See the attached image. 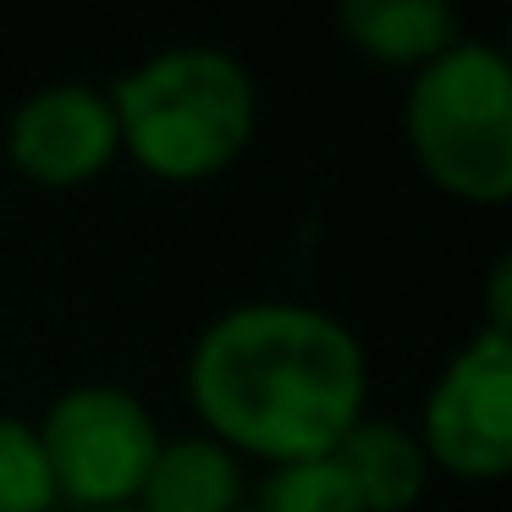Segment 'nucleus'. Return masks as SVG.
<instances>
[{
    "label": "nucleus",
    "mask_w": 512,
    "mask_h": 512,
    "mask_svg": "<svg viewBox=\"0 0 512 512\" xmlns=\"http://www.w3.org/2000/svg\"><path fill=\"white\" fill-rule=\"evenodd\" d=\"M402 133L419 171L457 204H512V67L485 39H457L408 78Z\"/></svg>",
    "instance_id": "nucleus-3"
},
{
    "label": "nucleus",
    "mask_w": 512,
    "mask_h": 512,
    "mask_svg": "<svg viewBox=\"0 0 512 512\" xmlns=\"http://www.w3.org/2000/svg\"><path fill=\"white\" fill-rule=\"evenodd\" d=\"M56 479H50L45 446L28 419L0 413V512H56Z\"/></svg>",
    "instance_id": "nucleus-10"
},
{
    "label": "nucleus",
    "mask_w": 512,
    "mask_h": 512,
    "mask_svg": "<svg viewBox=\"0 0 512 512\" xmlns=\"http://www.w3.org/2000/svg\"><path fill=\"white\" fill-rule=\"evenodd\" d=\"M331 463L358 490L364 512H413L430 485V457H424L419 435L397 419H375V413H364L336 441Z\"/></svg>",
    "instance_id": "nucleus-8"
},
{
    "label": "nucleus",
    "mask_w": 512,
    "mask_h": 512,
    "mask_svg": "<svg viewBox=\"0 0 512 512\" xmlns=\"http://www.w3.org/2000/svg\"><path fill=\"white\" fill-rule=\"evenodd\" d=\"M336 28L364 61L408 78L463 39L452 0H336Z\"/></svg>",
    "instance_id": "nucleus-7"
},
{
    "label": "nucleus",
    "mask_w": 512,
    "mask_h": 512,
    "mask_svg": "<svg viewBox=\"0 0 512 512\" xmlns=\"http://www.w3.org/2000/svg\"><path fill=\"white\" fill-rule=\"evenodd\" d=\"M496 50H501V56H507V67H512V17H507V39H501Z\"/></svg>",
    "instance_id": "nucleus-13"
},
{
    "label": "nucleus",
    "mask_w": 512,
    "mask_h": 512,
    "mask_svg": "<svg viewBox=\"0 0 512 512\" xmlns=\"http://www.w3.org/2000/svg\"><path fill=\"white\" fill-rule=\"evenodd\" d=\"M116 512H138V507H116Z\"/></svg>",
    "instance_id": "nucleus-15"
},
{
    "label": "nucleus",
    "mask_w": 512,
    "mask_h": 512,
    "mask_svg": "<svg viewBox=\"0 0 512 512\" xmlns=\"http://www.w3.org/2000/svg\"><path fill=\"white\" fill-rule=\"evenodd\" d=\"M138 512H237L243 507V457L215 435H166L133 501Z\"/></svg>",
    "instance_id": "nucleus-9"
},
{
    "label": "nucleus",
    "mask_w": 512,
    "mask_h": 512,
    "mask_svg": "<svg viewBox=\"0 0 512 512\" xmlns=\"http://www.w3.org/2000/svg\"><path fill=\"white\" fill-rule=\"evenodd\" d=\"M413 435L430 474L441 468L463 485L512 479V336H468L430 380Z\"/></svg>",
    "instance_id": "nucleus-5"
},
{
    "label": "nucleus",
    "mask_w": 512,
    "mask_h": 512,
    "mask_svg": "<svg viewBox=\"0 0 512 512\" xmlns=\"http://www.w3.org/2000/svg\"><path fill=\"white\" fill-rule=\"evenodd\" d=\"M122 160L155 182H210L248 155L259 127V89L221 45H171L111 83Z\"/></svg>",
    "instance_id": "nucleus-2"
},
{
    "label": "nucleus",
    "mask_w": 512,
    "mask_h": 512,
    "mask_svg": "<svg viewBox=\"0 0 512 512\" xmlns=\"http://www.w3.org/2000/svg\"><path fill=\"white\" fill-rule=\"evenodd\" d=\"M479 303H485V331L512 336V248H501L496 265L485 270V292H479Z\"/></svg>",
    "instance_id": "nucleus-12"
},
{
    "label": "nucleus",
    "mask_w": 512,
    "mask_h": 512,
    "mask_svg": "<svg viewBox=\"0 0 512 512\" xmlns=\"http://www.w3.org/2000/svg\"><path fill=\"white\" fill-rule=\"evenodd\" d=\"M188 402L204 435L259 463L331 457L369 413V358L353 325L292 298L215 314L188 353Z\"/></svg>",
    "instance_id": "nucleus-1"
},
{
    "label": "nucleus",
    "mask_w": 512,
    "mask_h": 512,
    "mask_svg": "<svg viewBox=\"0 0 512 512\" xmlns=\"http://www.w3.org/2000/svg\"><path fill=\"white\" fill-rule=\"evenodd\" d=\"M237 512H259V507H254V501H243V507H237Z\"/></svg>",
    "instance_id": "nucleus-14"
},
{
    "label": "nucleus",
    "mask_w": 512,
    "mask_h": 512,
    "mask_svg": "<svg viewBox=\"0 0 512 512\" xmlns=\"http://www.w3.org/2000/svg\"><path fill=\"white\" fill-rule=\"evenodd\" d=\"M259 512H364L358 490L331 457H309V463H281L259 485Z\"/></svg>",
    "instance_id": "nucleus-11"
},
{
    "label": "nucleus",
    "mask_w": 512,
    "mask_h": 512,
    "mask_svg": "<svg viewBox=\"0 0 512 512\" xmlns=\"http://www.w3.org/2000/svg\"><path fill=\"white\" fill-rule=\"evenodd\" d=\"M45 446L56 496L78 512H116L133 507L160 452V424L149 402L111 380L67 386L34 424Z\"/></svg>",
    "instance_id": "nucleus-4"
},
{
    "label": "nucleus",
    "mask_w": 512,
    "mask_h": 512,
    "mask_svg": "<svg viewBox=\"0 0 512 512\" xmlns=\"http://www.w3.org/2000/svg\"><path fill=\"white\" fill-rule=\"evenodd\" d=\"M6 160L23 182L50 193L83 188L122 160L111 94L94 83H45L6 122Z\"/></svg>",
    "instance_id": "nucleus-6"
}]
</instances>
